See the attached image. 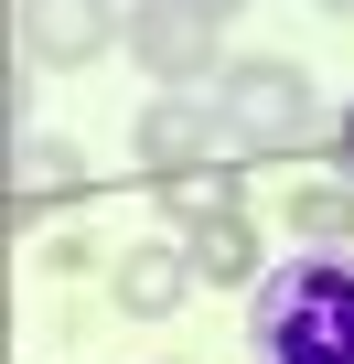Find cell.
<instances>
[{"mask_svg":"<svg viewBox=\"0 0 354 364\" xmlns=\"http://www.w3.org/2000/svg\"><path fill=\"white\" fill-rule=\"evenodd\" d=\"M215 129H226V118H204L194 97H161V107H140V161H150V171H194Z\"/></svg>","mask_w":354,"mask_h":364,"instance_id":"obj_6","label":"cell"},{"mask_svg":"<svg viewBox=\"0 0 354 364\" xmlns=\"http://www.w3.org/2000/svg\"><path fill=\"white\" fill-rule=\"evenodd\" d=\"M343 171H354V118H343Z\"/></svg>","mask_w":354,"mask_h":364,"instance_id":"obj_12","label":"cell"},{"mask_svg":"<svg viewBox=\"0 0 354 364\" xmlns=\"http://www.w3.org/2000/svg\"><path fill=\"white\" fill-rule=\"evenodd\" d=\"M322 11H354V0H322Z\"/></svg>","mask_w":354,"mask_h":364,"instance_id":"obj_13","label":"cell"},{"mask_svg":"<svg viewBox=\"0 0 354 364\" xmlns=\"http://www.w3.org/2000/svg\"><path fill=\"white\" fill-rule=\"evenodd\" d=\"M194 279H215V289H247V279H258V236H247L236 215H204V225H194Z\"/></svg>","mask_w":354,"mask_h":364,"instance_id":"obj_8","label":"cell"},{"mask_svg":"<svg viewBox=\"0 0 354 364\" xmlns=\"http://www.w3.org/2000/svg\"><path fill=\"white\" fill-rule=\"evenodd\" d=\"M86 182V150H65V139H11V193L22 204H65Z\"/></svg>","mask_w":354,"mask_h":364,"instance_id":"obj_7","label":"cell"},{"mask_svg":"<svg viewBox=\"0 0 354 364\" xmlns=\"http://www.w3.org/2000/svg\"><path fill=\"white\" fill-rule=\"evenodd\" d=\"M194 11H204V22H226V11H247V0H194Z\"/></svg>","mask_w":354,"mask_h":364,"instance_id":"obj_11","label":"cell"},{"mask_svg":"<svg viewBox=\"0 0 354 364\" xmlns=\"http://www.w3.org/2000/svg\"><path fill=\"white\" fill-rule=\"evenodd\" d=\"M290 225L301 236H354V182H301V193H290Z\"/></svg>","mask_w":354,"mask_h":364,"instance_id":"obj_9","label":"cell"},{"mask_svg":"<svg viewBox=\"0 0 354 364\" xmlns=\"http://www.w3.org/2000/svg\"><path fill=\"white\" fill-rule=\"evenodd\" d=\"M226 193H236V182H226V171H204V161L161 182V204H172V215H183V225H204V215H226Z\"/></svg>","mask_w":354,"mask_h":364,"instance_id":"obj_10","label":"cell"},{"mask_svg":"<svg viewBox=\"0 0 354 364\" xmlns=\"http://www.w3.org/2000/svg\"><path fill=\"white\" fill-rule=\"evenodd\" d=\"M258 364H354V257H301L247 311Z\"/></svg>","mask_w":354,"mask_h":364,"instance_id":"obj_1","label":"cell"},{"mask_svg":"<svg viewBox=\"0 0 354 364\" xmlns=\"http://www.w3.org/2000/svg\"><path fill=\"white\" fill-rule=\"evenodd\" d=\"M129 54L161 86H194V75H215V22L194 0H129Z\"/></svg>","mask_w":354,"mask_h":364,"instance_id":"obj_3","label":"cell"},{"mask_svg":"<svg viewBox=\"0 0 354 364\" xmlns=\"http://www.w3.org/2000/svg\"><path fill=\"white\" fill-rule=\"evenodd\" d=\"M11 11H22V54L33 65H97L108 33H129L118 0H11Z\"/></svg>","mask_w":354,"mask_h":364,"instance_id":"obj_4","label":"cell"},{"mask_svg":"<svg viewBox=\"0 0 354 364\" xmlns=\"http://www.w3.org/2000/svg\"><path fill=\"white\" fill-rule=\"evenodd\" d=\"M215 118H226L236 150H301L322 107H311V75H301V65L258 54V65H226V107H215Z\"/></svg>","mask_w":354,"mask_h":364,"instance_id":"obj_2","label":"cell"},{"mask_svg":"<svg viewBox=\"0 0 354 364\" xmlns=\"http://www.w3.org/2000/svg\"><path fill=\"white\" fill-rule=\"evenodd\" d=\"M108 289H118V311L161 321V311H183V289H194V257H172V247H129V257L108 268Z\"/></svg>","mask_w":354,"mask_h":364,"instance_id":"obj_5","label":"cell"}]
</instances>
